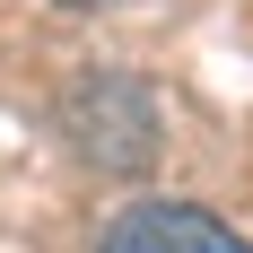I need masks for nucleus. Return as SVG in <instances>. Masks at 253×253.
<instances>
[{
  "label": "nucleus",
  "mask_w": 253,
  "mask_h": 253,
  "mask_svg": "<svg viewBox=\"0 0 253 253\" xmlns=\"http://www.w3.org/2000/svg\"><path fill=\"white\" fill-rule=\"evenodd\" d=\"M96 253H253L227 218H210L192 201H131L114 227H105Z\"/></svg>",
  "instance_id": "obj_1"
},
{
  "label": "nucleus",
  "mask_w": 253,
  "mask_h": 253,
  "mask_svg": "<svg viewBox=\"0 0 253 253\" xmlns=\"http://www.w3.org/2000/svg\"><path fill=\"white\" fill-rule=\"evenodd\" d=\"M70 9H123V0H70Z\"/></svg>",
  "instance_id": "obj_2"
}]
</instances>
